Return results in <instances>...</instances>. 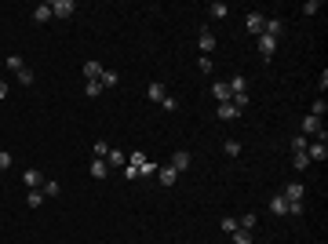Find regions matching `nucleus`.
Masks as SVG:
<instances>
[{"instance_id":"0eeeda50","label":"nucleus","mask_w":328,"mask_h":244,"mask_svg":"<svg viewBox=\"0 0 328 244\" xmlns=\"http://www.w3.org/2000/svg\"><path fill=\"white\" fill-rule=\"evenodd\" d=\"M175 175H179V172H175L172 164H160V168H157V182H160V186H175Z\"/></svg>"},{"instance_id":"2f4dec72","label":"nucleus","mask_w":328,"mask_h":244,"mask_svg":"<svg viewBox=\"0 0 328 244\" xmlns=\"http://www.w3.org/2000/svg\"><path fill=\"white\" fill-rule=\"evenodd\" d=\"M84 91H88V99H95V95H102V84H99V80H88Z\"/></svg>"},{"instance_id":"39448f33","label":"nucleus","mask_w":328,"mask_h":244,"mask_svg":"<svg viewBox=\"0 0 328 244\" xmlns=\"http://www.w3.org/2000/svg\"><path fill=\"white\" fill-rule=\"evenodd\" d=\"M102 160H106L110 168H124V164H128V153H124V149H117V146H110V153H106Z\"/></svg>"},{"instance_id":"c85d7f7f","label":"nucleus","mask_w":328,"mask_h":244,"mask_svg":"<svg viewBox=\"0 0 328 244\" xmlns=\"http://www.w3.org/2000/svg\"><path fill=\"white\" fill-rule=\"evenodd\" d=\"M4 66H8V69H15V73H19V69H26L22 55H8V62H4Z\"/></svg>"},{"instance_id":"20e7f679","label":"nucleus","mask_w":328,"mask_h":244,"mask_svg":"<svg viewBox=\"0 0 328 244\" xmlns=\"http://www.w3.org/2000/svg\"><path fill=\"white\" fill-rule=\"evenodd\" d=\"M73 11H77L73 0H51V18H69Z\"/></svg>"},{"instance_id":"6e6552de","label":"nucleus","mask_w":328,"mask_h":244,"mask_svg":"<svg viewBox=\"0 0 328 244\" xmlns=\"http://www.w3.org/2000/svg\"><path fill=\"white\" fill-rule=\"evenodd\" d=\"M22 182H26L29 190H40V186H44V175H40L37 168H26V172H22Z\"/></svg>"},{"instance_id":"423d86ee","label":"nucleus","mask_w":328,"mask_h":244,"mask_svg":"<svg viewBox=\"0 0 328 244\" xmlns=\"http://www.w3.org/2000/svg\"><path fill=\"white\" fill-rule=\"evenodd\" d=\"M226 88H230V99H233V95H248V77L237 73L233 80H226Z\"/></svg>"},{"instance_id":"5701e85b","label":"nucleus","mask_w":328,"mask_h":244,"mask_svg":"<svg viewBox=\"0 0 328 244\" xmlns=\"http://www.w3.org/2000/svg\"><path fill=\"white\" fill-rule=\"evenodd\" d=\"M233 244H256L252 240V230H233Z\"/></svg>"},{"instance_id":"9b49d317","label":"nucleus","mask_w":328,"mask_h":244,"mask_svg":"<svg viewBox=\"0 0 328 244\" xmlns=\"http://www.w3.org/2000/svg\"><path fill=\"white\" fill-rule=\"evenodd\" d=\"M303 193H306V186H303V182H292V186H284L281 197H284V200H303Z\"/></svg>"},{"instance_id":"4be33fe9","label":"nucleus","mask_w":328,"mask_h":244,"mask_svg":"<svg viewBox=\"0 0 328 244\" xmlns=\"http://www.w3.org/2000/svg\"><path fill=\"white\" fill-rule=\"evenodd\" d=\"M99 84H102V88H117V73H113V69H102Z\"/></svg>"},{"instance_id":"7c9ffc66","label":"nucleus","mask_w":328,"mask_h":244,"mask_svg":"<svg viewBox=\"0 0 328 244\" xmlns=\"http://www.w3.org/2000/svg\"><path fill=\"white\" fill-rule=\"evenodd\" d=\"M11 160H15V157H11L8 149H0V175H4V172L11 168Z\"/></svg>"},{"instance_id":"f8f14e48","label":"nucleus","mask_w":328,"mask_h":244,"mask_svg":"<svg viewBox=\"0 0 328 244\" xmlns=\"http://www.w3.org/2000/svg\"><path fill=\"white\" fill-rule=\"evenodd\" d=\"M263 22H266V18H263V15H259V11H248V18H244V26H248V29H252V33H256V36H259V33H263Z\"/></svg>"},{"instance_id":"4468645a","label":"nucleus","mask_w":328,"mask_h":244,"mask_svg":"<svg viewBox=\"0 0 328 244\" xmlns=\"http://www.w3.org/2000/svg\"><path fill=\"white\" fill-rule=\"evenodd\" d=\"M237 117H241V109L233 102H219V120H237Z\"/></svg>"},{"instance_id":"dca6fc26","label":"nucleus","mask_w":328,"mask_h":244,"mask_svg":"<svg viewBox=\"0 0 328 244\" xmlns=\"http://www.w3.org/2000/svg\"><path fill=\"white\" fill-rule=\"evenodd\" d=\"M164 95H168V91H164V84H157V80H153V84H146V99L164 102Z\"/></svg>"},{"instance_id":"1a4fd4ad","label":"nucleus","mask_w":328,"mask_h":244,"mask_svg":"<svg viewBox=\"0 0 328 244\" xmlns=\"http://www.w3.org/2000/svg\"><path fill=\"white\" fill-rule=\"evenodd\" d=\"M263 33H266V36H274V40H277V36H281V33H284V22H281V18H266V22H263Z\"/></svg>"},{"instance_id":"412c9836","label":"nucleus","mask_w":328,"mask_h":244,"mask_svg":"<svg viewBox=\"0 0 328 244\" xmlns=\"http://www.w3.org/2000/svg\"><path fill=\"white\" fill-rule=\"evenodd\" d=\"M226 11H230V8L223 4V0H215V4H208V15H212V18H226Z\"/></svg>"},{"instance_id":"f3484780","label":"nucleus","mask_w":328,"mask_h":244,"mask_svg":"<svg viewBox=\"0 0 328 244\" xmlns=\"http://www.w3.org/2000/svg\"><path fill=\"white\" fill-rule=\"evenodd\" d=\"M306 157H310V160H324V157H328V146H324V142H314V146H306Z\"/></svg>"},{"instance_id":"6ab92c4d","label":"nucleus","mask_w":328,"mask_h":244,"mask_svg":"<svg viewBox=\"0 0 328 244\" xmlns=\"http://www.w3.org/2000/svg\"><path fill=\"white\" fill-rule=\"evenodd\" d=\"M270 212H274V215H288V200H284V197L277 193V197L270 200Z\"/></svg>"},{"instance_id":"e433bc0d","label":"nucleus","mask_w":328,"mask_h":244,"mask_svg":"<svg viewBox=\"0 0 328 244\" xmlns=\"http://www.w3.org/2000/svg\"><path fill=\"white\" fill-rule=\"evenodd\" d=\"M306 208H303V200H288V215H303Z\"/></svg>"},{"instance_id":"72a5a7b5","label":"nucleus","mask_w":328,"mask_h":244,"mask_svg":"<svg viewBox=\"0 0 328 244\" xmlns=\"http://www.w3.org/2000/svg\"><path fill=\"white\" fill-rule=\"evenodd\" d=\"M223 230H226V233H233V230H241V222H237V215H226V219H223Z\"/></svg>"},{"instance_id":"58836bf2","label":"nucleus","mask_w":328,"mask_h":244,"mask_svg":"<svg viewBox=\"0 0 328 244\" xmlns=\"http://www.w3.org/2000/svg\"><path fill=\"white\" fill-rule=\"evenodd\" d=\"M92 153H95V157H106V153H110V146H106V142H102V139H99V142H95V146H92Z\"/></svg>"},{"instance_id":"9d476101","label":"nucleus","mask_w":328,"mask_h":244,"mask_svg":"<svg viewBox=\"0 0 328 244\" xmlns=\"http://www.w3.org/2000/svg\"><path fill=\"white\" fill-rule=\"evenodd\" d=\"M88 172H92V179H106V175H110V164H106V160H102V157H95Z\"/></svg>"},{"instance_id":"ddd939ff","label":"nucleus","mask_w":328,"mask_h":244,"mask_svg":"<svg viewBox=\"0 0 328 244\" xmlns=\"http://www.w3.org/2000/svg\"><path fill=\"white\" fill-rule=\"evenodd\" d=\"M99 77H102V62L88 59V62H84V80H99Z\"/></svg>"},{"instance_id":"393cba45","label":"nucleus","mask_w":328,"mask_h":244,"mask_svg":"<svg viewBox=\"0 0 328 244\" xmlns=\"http://www.w3.org/2000/svg\"><path fill=\"white\" fill-rule=\"evenodd\" d=\"M306 135H292V153H306Z\"/></svg>"},{"instance_id":"4c0bfd02","label":"nucleus","mask_w":328,"mask_h":244,"mask_svg":"<svg viewBox=\"0 0 328 244\" xmlns=\"http://www.w3.org/2000/svg\"><path fill=\"white\" fill-rule=\"evenodd\" d=\"M317 11H321L317 0H306V4H303V15H317Z\"/></svg>"},{"instance_id":"473e14b6","label":"nucleus","mask_w":328,"mask_h":244,"mask_svg":"<svg viewBox=\"0 0 328 244\" xmlns=\"http://www.w3.org/2000/svg\"><path fill=\"white\" fill-rule=\"evenodd\" d=\"M324 109H328V102H324V99H317V102H314V109H310V117H317V120H321V117H324Z\"/></svg>"},{"instance_id":"c9c22d12","label":"nucleus","mask_w":328,"mask_h":244,"mask_svg":"<svg viewBox=\"0 0 328 244\" xmlns=\"http://www.w3.org/2000/svg\"><path fill=\"white\" fill-rule=\"evenodd\" d=\"M223 149H226L230 157H237V153H241V142H237V139H226V146H223Z\"/></svg>"},{"instance_id":"f03ea898","label":"nucleus","mask_w":328,"mask_h":244,"mask_svg":"<svg viewBox=\"0 0 328 244\" xmlns=\"http://www.w3.org/2000/svg\"><path fill=\"white\" fill-rule=\"evenodd\" d=\"M215 44H219V40H215V33H212L208 26H204V29H201V36H197V48H201V55H212V51H215Z\"/></svg>"},{"instance_id":"c756f323","label":"nucleus","mask_w":328,"mask_h":244,"mask_svg":"<svg viewBox=\"0 0 328 244\" xmlns=\"http://www.w3.org/2000/svg\"><path fill=\"white\" fill-rule=\"evenodd\" d=\"M237 222H241V230H252V226L259 222V215H252V212H248V215H241Z\"/></svg>"},{"instance_id":"a878e982","label":"nucleus","mask_w":328,"mask_h":244,"mask_svg":"<svg viewBox=\"0 0 328 244\" xmlns=\"http://www.w3.org/2000/svg\"><path fill=\"white\" fill-rule=\"evenodd\" d=\"M197 69H201V73H212V69H215L212 55H201V59H197Z\"/></svg>"},{"instance_id":"7ed1b4c3","label":"nucleus","mask_w":328,"mask_h":244,"mask_svg":"<svg viewBox=\"0 0 328 244\" xmlns=\"http://www.w3.org/2000/svg\"><path fill=\"white\" fill-rule=\"evenodd\" d=\"M256 44H259L263 62H270V59H274V51H277V40H274V36H266V33H259V36H256Z\"/></svg>"},{"instance_id":"a19ab883","label":"nucleus","mask_w":328,"mask_h":244,"mask_svg":"<svg viewBox=\"0 0 328 244\" xmlns=\"http://www.w3.org/2000/svg\"><path fill=\"white\" fill-rule=\"evenodd\" d=\"M0 99H8V84H4V80H0Z\"/></svg>"},{"instance_id":"ea45409f","label":"nucleus","mask_w":328,"mask_h":244,"mask_svg":"<svg viewBox=\"0 0 328 244\" xmlns=\"http://www.w3.org/2000/svg\"><path fill=\"white\" fill-rule=\"evenodd\" d=\"M160 106L168 109V113H175V109H179V102H175V99H168V95H164V102H160Z\"/></svg>"},{"instance_id":"cd10ccee","label":"nucleus","mask_w":328,"mask_h":244,"mask_svg":"<svg viewBox=\"0 0 328 244\" xmlns=\"http://www.w3.org/2000/svg\"><path fill=\"white\" fill-rule=\"evenodd\" d=\"M40 193H44V197H59V182L44 179V186H40Z\"/></svg>"},{"instance_id":"b1692460","label":"nucleus","mask_w":328,"mask_h":244,"mask_svg":"<svg viewBox=\"0 0 328 244\" xmlns=\"http://www.w3.org/2000/svg\"><path fill=\"white\" fill-rule=\"evenodd\" d=\"M26 200H29V208H40V204H44V200H48V197H44V193H40V190H29V197H26Z\"/></svg>"},{"instance_id":"bb28decb","label":"nucleus","mask_w":328,"mask_h":244,"mask_svg":"<svg viewBox=\"0 0 328 244\" xmlns=\"http://www.w3.org/2000/svg\"><path fill=\"white\" fill-rule=\"evenodd\" d=\"M292 164H296V172H306V168H310V157H306V153H296Z\"/></svg>"},{"instance_id":"aec40b11","label":"nucleus","mask_w":328,"mask_h":244,"mask_svg":"<svg viewBox=\"0 0 328 244\" xmlns=\"http://www.w3.org/2000/svg\"><path fill=\"white\" fill-rule=\"evenodd\" d=\"M51 18V4H37L33 8V22H48Z\"/></svg>"},{"instance_id":"f257e3e1","label":"nucleus","mask_w":328,"mask_h":244,"mask_svg":"<svg viewBox=\"0 0 328 244\" xmlns=\"http://www.w3.org/2000/svg\"><path fill=\"white\" fill-rule=\"evenodd\" d=\"M142 168H146V153H128V164H124V179H142Z\"/></svg>"},{"instance_id":"a211bd4d","label":"nucleus","mask_w":328,"mask_h":244,"mask_svg":"<svg viewBox=\"0 0 328 244\" xmlns=\"http://www.w3.org/2000/svg\"><path fill=\"white\" fill-rule=\"evenodd\" d=\"M212 95H215L219 102H230V88H226V80H215V84H212Z\"/></svg>"},{"instance_id":"2eb2a0df","label":"nucleus","mask_w":328,"mask_h":244,"mask_svg":"<svg viewBox=\"0 0 328 244\" xmlns=\"http://www.w3.org/2000/svg\"><path fill=\"white\" fill-rule=\"evenodd\" d=\"M190 160H193V157H190L186 149H179V153L172 157V168H175V172H186V168H190Z\"/></svg>"},{"instance_id":"f704fd0d","label":"nucleus","mask_w":328,"mask_h":244,"mask_svg":"<svg viewBox=\"0 0 328 244\" xmlns=\"http://www.w3.org/2000/svg\"><path fill=\"white\" fill-rule=\"evenodd\" d=\"M15 77H19V84H26V88H29V84H33V69H19V73H15Z\"/></svg>"}]
</instances>
